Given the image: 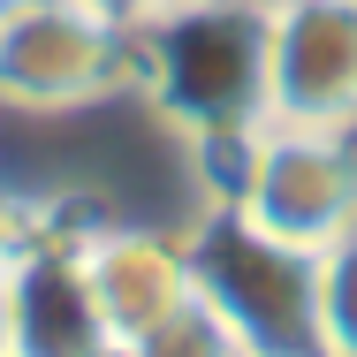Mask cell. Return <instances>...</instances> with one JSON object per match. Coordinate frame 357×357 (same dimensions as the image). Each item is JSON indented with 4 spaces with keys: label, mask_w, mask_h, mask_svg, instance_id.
<instances>
[{
    "label": "cell",
    "mask_w": 357,
    "mask_h": 357,
    "mask_svg": "<svg viewBox=\"0 0 357 357\" xmlns=\"http://www.w3.org/2000/svg\"><path fill=\"white\" fill-rule=\"evenodd\" d=\"M38 236V198H23L15 183H0V274L15 266V251Z\"/></svg>",
    "instance_id": "30bf717a"
},
{
    "label": "cell",
    "mask_w": 357,
    "mask_h": 357,
    "mask_svg": "<svg viewBox=\"0 0 357 357\" xmlns=\"http://www.w3.org/2000/svg\"><path fill=\"white\" fill-rule=\"evenodd\" d=\"M0 357H8V274H0Z\"/></svg>",
    "instance_id": "8fae6325"
},
{
    "label": "cell",
    "mask_w": 357,
    "mask_h": 357,
    "mask_svg": "<svg viewBox=\"0 0 357 357\" xmlns=\"http://www.w3.org/2000/svg\"><path fill=\"white\" fill-rule=\"evenodd\" d=\"M266 122L357 130V0H266Z\"/></svg>",
    "instance_id": "5b68a950"
},
{
    "label": "cell",
    "mask_w": 357,
    "mask_h": 357,
    "mask_svg": "<svg viewBox=\"0 0 357 357\" xmlns=\"http://www.w3.org/2000/svg\"><path fill=\"white\" fill-rule=\"evenodd\" d=\"M319 282V357H357V228L312 259Z\"/></svg>",
    "instance_id": "ba28073f"
},
{
    "label": "cell",
    "mask_w": 357,
    "mask_h": 357,
    "mask_svg": "<svg viewBox=\"0 0 357 357\" xmlns=\"http://www.w3.org/2000/svg\"><path fill=\"white\" fill-rule=\"evenodd\" d=\"M76 228H84L76 206L38 198V236L8 266V357H122L91 304Z\"/></svg>",
    "instance_id": "8992f818"
},
{
    "label": "cell",
    "mask_w": 357,
    "mask_h": 357,
    "mask_svg": "<svg viewBox=\"0 0 357 357\" xmlns=\"http://www.w3.org/2000/svg\"><path fill=\"white\" fill-rule=\"evenodd\" d=\"M183 236H190L198 296L236 327L251 357H319V282H312L319 251H296L228 206H198Z\"/></svg>",
    "instance_id": "3957f363"
},
{
    "label": "cell",
    "mask_w": 357,
    "mask_h": 357,
    "mask_svg": "<svg viewBox=\"0 0 357 357\" xmlns=\"http://www.w3.org/2000/svg\"><path fill=\"white\" fill-rule=\"evenodd\" d=\"M76 259H84V282H91V304H99L114 350H130L137 335H152L167 312H183V304L198 296L190 236L167 228V220L84 213V228H76Z\"/></svg>",
    "instance_id": "52a82bcc"
},
{
    "label": "cell",
    "mask_w": 357,
    "mask_h": 357,
    "mask_svg": "<svg viewBox=\"0 0 357 357\" xmlns=\"http://www.w3.org/2000/svg\"><path fill=\"white\" fill-rule=\"evenodd\" d=\"M137 107L175 137L266 122V0H167L137 15Z\"/></svg>",
    "instance_id": "6da1fadb"
},
{
    "label": "cell",
    "mask_w": 357,
    "mask_h": 357,
    "mask_svg": "<svg viewBox=\"0 0 357 357\" xmlns=\"http://www.w3.org/2000/svg\"><path fill=\"white\" fill-rule=\"evenodd\" d=\"M137 99V23L99 0H0V107L91 114Z\"/></svg>",
    "instance_id": "7a4b0ae2"
},
{
    "label": "cell",
    "mask_w": 357,
    "mask_h": 357,
    "mask_svg": "<svg viewBox=\"0 0 357 357\" xmlns=\"http://www.w3.org/2000/svg\"><path fill=\"white\" fill-rule=\"evenodd\" d=\"M228 213L282 236L296 251H327L357 228V130H304V122H259L243 183Z\"/></svg>",
    "instance_id": "277c9868"
},
{
    "label": "cell",
    "mask_w": 357,
    "mask_h": 357,
    "mask_svg": "<svg viewBox=\"0 0 357 357\" xmlns=\"http://www.w3.org/2000/svg\"><path fill=\"white\" fill-rule=\"evenodd\" d=\"M122 357H251L243 342H236V327L220 319L206 296H190L183 312H167L152 335H137Z\"/></svg>",
    "instance_id": "9c48e42d"
},
{
    "label": "cell",
    "mask_w": 357,
    "mask_h": 357,
    "mask_svg": "<svg viewBox=\"0 0 357 357\" xmlns=\"http://www.w3.org/2000/svg\"><path fill=\"white\" fill-rule=\"evenodd\" d=\"M144 8H167V0H144Z\"/></svg>",
    "instance_id": "7c38bea8"
}]
</instances>
